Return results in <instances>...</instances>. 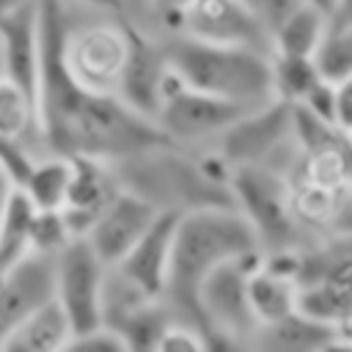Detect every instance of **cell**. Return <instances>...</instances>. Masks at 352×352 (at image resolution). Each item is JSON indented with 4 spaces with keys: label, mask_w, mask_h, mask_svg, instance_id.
Instances as JSON below:
<instances>
[{
    "label": "cell",
    "mask_w": 352,
    "mask_h": 352,
    "mask_svg": "<svg viewBox=\"0 0 352 352\" xmlns=\"http://www.w3.org/2000/svg\"><path fill=\"white\" fill-rule=\"evenodd\" d=\"M41 6V66L36 80L38 138L44 151L69 157H96L121 162L154 143H162L157 124L113 94H91L80 88L63 69L60 0H38Z\"/></svg>",
    "instance_id": "6da1fadb"
},
{
    "label": "cell",
    "mask_w": 352,
    "mask_h": 352,
    "mask_svg": "<svg viewBox=\"0 0 352 352\" xmlns=\"http://www.w3.org/2000/svg\"><path fill=\"white\" fill-rule=\"evenodd\" d=\"M261 248L248 220L234 206H206L184 212L173 228V248L162 302L179 322L201 324L195 294L201 280L220 264Z\"/></svg>",
    "instance_id": "7a4b0ae2"
},
{
    "label": "cell",
    "mask_w": 352,
    "mask_h": 352,
    "mask_svg": "<svg viewBox=\"0 0 352 352\" xmlns=\"http://www.w3.org/2000/svg\"><path fill=\"white\" fill-rule=\"evenodd\" d=\"M113 168L121 187L148 201L157 212L184 214L206 206H234L231 190L209 176L201 148L162 140L113 162Z\"/></svg>",
    "instance_id": "3957f363"
},
{
    "label": "cell",
    "mask_w": 352,
    "mask_h": 352,
    "mask_svg": "<svg viewBox=\"0 0 352 352\" xmlns=\"http://www.w3.org/2000/svg\"><path fill=\"white\" fill-rule=\"evenodd\" d=\"M162 47L173 72L195 91L258 107L272 96L270 52L250 47L209 44L190 36H162Z\"/></svg>",
    "instance_id": "277c9868"
},
{
    "label": "cell",
    "mask_w": 352,
    "mask_h": 352,
    "mask_svg": "<svg viewBox=\"0 0 352 352\" xmlns=\"http://www.w3.org/2000/svg\"><path fill=\"white\" fill-rule=\"evenodd\" d=\"M63 6V36H60V60L66 74L91 94H113L118 91L129 47L132 28L118 16L94 14L72 0H60Z\"/></svg>",
    "instance_id": "5b68a950"
},
{
    "label": "cell",
    "mask_w": 352,
    "mask_h": 352,
    "mask_svg": "<svg viewBox=\"0 0 352 352\" xmlns=\"http://www.w3.org/2000/svg\"><path fill=\"white\" fill-rule=\"evenodd\" d=\"M231 168L261 165L286 176L297 157L294 135V107L280 99H270L239 116L214 143Z\"/></svg>",
    "instance_id": "8992f818"
},
{
    "label": "cell",
    "mask_w": 352,
    "mask_h": 352,
    "mask_svg": "<svg viewBox=\"0 0 352 352\" xmlns=\"http://www.w3.org/2000/svg\"><path fill=\"white\" fill-rule=\"evenodd\" d=\"M248 110L250 107L245 104L190 88L170 66L162 82V96L154 113V124L168 143L184 148H201V146H212Z\"/></svg>",
    "instance_id": "52a82bcc"
},
{
    "label": "cell",
    "mask_w": 352,
    "mask_h": 352,
    "mask_svg": "<svg viewBox=\"0 0 352 352\" xmlns=\"http://www.w3.org/2000/svg\"><path fill=\"white\" fill-rule=\"evenodd\" d=\"M228 190H231L234 209L248 220L261 250H272V248L305 250V242L289 209L283 173L261 165H236L231 168Z\"/></svg>",
    "instance_id": "ba28073f"
},
{
    "label": "cell",
    "mask_w": 352,
    "mask_h": 352,
    "mask_svg": "<svg viewBox=\"0 0 352 352\" xmlns=\"http://www.w3.org/2000/svg\"><path fill=\"white\" fill-rule=\"evenodd\" d=\"M173 33L209 44L270 52V28L250 0H190L168 19L165 36Z\"/></svg>",
    "instance_id": "9c48e42d"
},
{
    "label": "cell",
    "mask_w": 352,
    "mask_h": 352,
    "mask_svg": "<svg viewBox=\"0 0 352 352\" xmlns=\"http://www.w3.org/2000/svg\"><path fill=\"white\" fill-rule=\"evenodd\" d=\"M107 264L85 236H74L52 258V300L63 311L72 333L102 324V286Z\"/></svg>",
    "instance_id": "30bf717a"
},
{
    "label": "cell",
    "mask_w": 352,
    "mask_h": 352,
    "mask_svg": "<svg viewBox=\"0 0 352 352\" xmlns=\"http://www.w3.org/2000/svg\"><path fill=\"white\" fill-rule=\"evenodd\" d=\"M245 280H248V272L239 264V256L214 267L201 280L195 305H198V316H201V324L206 333H217L231 341H242L258 324L248 305Z\"/></svg>",
    "instance_id": "8fae6325"
},
{
    "label": "cell",
    "mask_w": 352,
    "mask_h": 352,
    "mask_svg": "<svg viewBox=\"0 0 352 352\" xmlns=\"http://www.w3.org/2000/svg\"><path fill=\"white\" fill-rule=\"evenodd\" d=\"M157 214L160 212L148 201H143L140 195L121 187L107 201V206L96 214L94 226L85 234V242L110 267V264L121 261V256L143 236V231L154 223Z\"/></svg>",
    "instance_id": "7c38bea8"
},
{
    "label": "cell",
    "mask_w": 352,
    "mask_h": 352,
    "mask_svg": "<svg viewBox=\"0 0 352 352\" xmlns=\"http://www.w3.org/2000/svg\"><path fill=\"white\" fill-rule=\"evenodd\" d=\"M168 69H170V63H168L162 38L132 28V47H129V58H126V66H124L116 96L126 107H132L135 113L154 121Z\"/></svg>",
    "instance_id": "4fadbf2b"
},
{
    "label": "cell",
    "mask_w": 352,
    "mask_h": 352,
    "mask_svg": "<svg viewBox=\"0 0 352 352\" xmlns=\"http://www.w3.org/2000/svg\"><path fill=\"white\" fill-rule=\"evenodd\" d=\"M0 52L3 72L36 96V80L41 66V6L38 0H22L0 19Z\"/></svg>",
    "instance_id": "5bb4252c"
},
{
    "label": "cell",
    "mask_w": 352,
    "mask_h": 352,
    "mask_svg": "<svg viewBox=\"0 0 352 352\" xmlns=\"http://www.w3.org/2000/svg\"><path fill=\"white\" fill-rule=\"evenodd\" d=\"M121 190L113 162L96 157H72V182L60 206L72 236H85L96 214Z\"/></svg>",
    "instance_id": "9a60e30c"
},
{
    "label": "cell",
    "mask_w": 352,
    "mask_h": 352,
    "mask_svg": "<svg viewBox=\"0 0 352 352\" xmlns=\"http://www.w3.org/2000/svg\"><path fill=\"white\" fill-rule=\"evenodd\" d=\"M176 220H179V214L160 212L154 217V223L143 231V236L121 256V261L110 264L124 278H129L143 294H148L154 300H162V292H165Z\"/></svg>",
    "instance_id": "2e32d148"
},
{
    "label": "cell",
    "mask_w": 352,
    "mask_h": 352,
    "mask_svg": "<svg viewBox=\"0 0 352 352\" xmlns=\"http://www.w3.org/2000/svg\"><path fill=\"white\" fill-rule=\"evenodd\" d=\"M47 300H52V258L28 253L0 278V344Z\"/></svg>",
    "instance_id": "e0dca14e"
},
{
    "label": "cell",
    "mask_w": 352,
    "mask_h": 352,
    "mask_svg": "<svg viewBox=\"0 0 352 352\" xmlns=\"http://www.w3.org/2000/svg\"><path fill=\"white\" fill-rule=\"evenodd\" d=\"M333 330L305 319L302 314H289L278 322L256 324L242 341V352H319L322 341Z\"/></svg>",
    "instance_id": "ac0fdd59"
},
{
    "label": "cell",
    "mask_w": 352,
    "mask_h": 352,
    "mask_svg": "<svg viewBox=\"0 0 352 352\" xmlns=\"http://www.w3.org/2000/svg\"><path fill=\"white\" fill-rule=\"evenodd\" d=\"M72 327L55 300H47L28 314L0 344V352H60Z\"/></svg>",
    "instance_id": "d6986e66"
},
{
    "label": "cell",
    "mask_w": 352,
    "mask_h": 352,
    "mask_svg": "<svg viewBox=\"0 0 352 352\" xmlns=\"http://www.w3.org/2000/svg\"><path fill=\"white\" fill-rule=\"evenodd\" d=\"M324 33H327V14L311 3H297L270 30V55L314 58Z\"/></svg>",
    "instance_id": "ffe728a7"
},
{
    "label": "cell",
    "mask_w": 352,
    "mask_h": 352,
    "mask_svg": "<svg viewBox=\"0 0 352 352\" xmlns=\"http://www.w3.org/2000/svg\"><path fill=\"white\" fill-rule=\"evenodd\" d=\"M72 182V157L58 151H41L33 157L19 190L33 209H60Z\"/></svg>",
    "instance_id": "44dd1931"
},
{
    "label": "cell",
    "mask_w": 352,
    "mask_h": 352,
    "mask_svg": "<svg viewBox=\"0 0 352 352\" xmlns=\"http://www.w3.org/2000/svg\"><path fill=\"white\" fill-rule=\"evenodd\" d=\"M0 138L22 143L33 154L44 151L38 138L36 96L8 77L0 80Z\"/></svg>",
    "instance_id": "7402d4cb"
},
{
    "label": "cell",
    "mask_w": 352,
    "mask_h": 352,
    "mask_svg": "<svg viewBox=\"0 0 352 352\" xmlns=\"http://www.w3.org/2000/svg\"><path fill=\"white\" fill-rule=\"evenodd\" d=\"M245 289H248V305H250V314L253 319L261 324V322H278L289 314H294V300H297V283L294 280H286L264 267L253 270L245 280Z\"/></svg>",
    "instance_id": "603a6c76"
},
{
    "label": "cell",
    "mask_w": 352,
    "mask_h": 352,
    "mask_svg": "<svg viewBox=\"0 0 352 352\" xmlns=\"http://www.w3.org/2000/svg\"><path fill=\"white\" fill-rule=\"evenodd\" d=\"M30 217H33V206L25 198V192L16 187L0 214V278L30 253L28 248Z\"/></svg>",
    "instance_id": "cb8c5ba5"
},
{
    "label": "cell",
    "mask_w": 352,
    "mask_h": 352,
    "mask_svg": "<svg viewBox=\"0 0 352 352\" xmlns=\"http://www.w3.org/2000/svg\"><path fill=\"white\" fill-rule=\"evenodd\" d=\"M176 316L162 300H148L140 308H135L129 316H124L113 330L126 341L129 352H154L162 330L173 322Z\"/></svg>",
    "instance_id": "d4e9b609"
},
{
    "label": "cell",
    "mask_w": 352,
    "mask_h": 352,
    "mask_svg": "<svg viewBox=\"0 0 352 352\" xmlns=\"http://www.w3.org/2000/svg\"><path fill=\"white\" fill-rule=\"evenodd\" d=\"M272 63V96L289 104H300L302 96L322 80L314 58L270 55Z\"/></svg>",
    "instance_id": "484cf974"
},
{
    "label": "cell",
    "mask_w": 352,
    "mask_h": 352,
    "mask_svg": "<svg viewBox=\"0 0 352 352\" xmlns=\"http://www.w3.org/2000/svg\"><path fill=\"white\" fill-rule=\"evenodd\" d=\"M72 239L74 236H72L60 209H33L30 228H28V248H30V253L55 258Z\"/></svg>",
    "instance_id": "4316f807"
},
{
    "label": "cell",
    "mask_w": 352,
    "mask_h": 352,
    "mask_svg": "<svg viewBox=\"0 0 352 352\" xmlns=\"http://www.w3.org/2000/svg\"><path fill=\"white\" fill-rule=\"evenodd\" d=\"M319 74L330 82L352 74V28H327L322 44L314 52Z\"/></svg>",
    "instance_id": "83f0119b"
},
{
    "label": "cell",
    "mask_w": 352,
    "mask_h": 352,
    "mask_svg": "<svg viewBox=\"0 0 352 352\" xmlns=\"http://www.w3.org/2000/svg\"><path fill=\"white\" fill-rule=\"evenodd\" d=\"M154 352H206V330L198 324L173 319L162 330Z\"/></svg>",
    "instance_id": "f1b7e54d"
},
{
    "label": "cell",
    "mask_w": 352,
    "mask_h": 352,
    "mask_svg": "<svg viewBox=\"0 0 352 352\" xmlns=\"http://www.w3.org/2000/svg\"><path fill=\"white\" fill-rule=\"evenodd\" d=\"M60 352H129V346L113 327L99 324L82 333H72Z\"/></svg>",
    "instance_id": "f546056e"
},
{
    "label": "cell",
    "mask_w": 352,
    "mask_h": 352,
    "mask_svg": "<svg viewBox=\"0 0 352 352\" xmlns=\"http://www.w3.org/2000/svg\"><path fill=\"white\" fill-rule=\"evenodd\" d=\"M333 126L344 135L352 132V74L333 82Z\"/></svg>",
    "instance_id": "4dcf8cb0"
},
{
    "label": "cell",
    "mask_w": 352,
    "mask_h": 352,
    "mask_svg": "<svg viewBox=\"0 0 352 352\" xmlns=\"http://www.w3.org/2000/svg\"><path fill=\"white\" fill-rule=\"evenodd\" d=\"M327 28H352V0H330Z\"/></svg>",
    "instance_id": "1f68e13d"
},
{
    "label": "cell",
    "mask_w": 352,
    "mask_h": 352,
    "mask_svg": "<svg viewBox=\"0 0 352 352\" xmlns=\"http://www.w3.org/2000/svg\"><path fill=\"white\" fill-rule=\"evenodd\" d=\"M190 0H154V16H157V38L165 36V28H168V19Z\"/></svg>",
    "instance_id": "d6a6232c"
},
{
    "label": "cell",
    "mask_w": 352,
    "mask_h": 352,
    "mask_svg": "<svg viewBox=\"0 0 352 352\" xmlns=\"http://www.w3.org/2000/svg\"><path fill=\"white\" fill-rule=\"evenodd\" d=\"M77 6L94 11V14H104V16H118L124 14V3L121 0H74Z\"/></svg>",
    "instance_id": "836d02e7"
},
{
    "label": "cell",
    "mask_w": 352,
    "mask_h": 352,
    "mask_svg": "<svg viewBox=\"0 0 352 352\" xmlns=\"http://www.w3.org/2000/svg\"><path fill=\"white\" fill-rule=\"evenodd\" d=\"M206 352H242L239 341H231L217 333H206Z\"/></svg>",
    "instance_id": "e575fe53"
},
{
    "label": "cell",
    "mask_w": 352,
    "mask_h": 352,
    "mask_svg": "<svg viewBox=\"0 0 352 352\" xmlns=\"http://www.w3.org/2000/svg\"><path fill=\"white\" fill-rule=\"evenodd\" d=\"M319 352H352V338L349 336H341V333H330L322 341Z\"/></svg>",
    "instance_id": "d590c367"
},
{
    "label": "cell",
    "mask_w": 352,
    "mask_h": 352,
    "mask_svg": "<svg viewBox=\"0 0 352 352\" xmlns=\"http://www.w3.org/2000/svg\"><path fill=\"white\" fill-rule=\"evenodd\" d=\"M14 190H16V182L11 179V173L0 162V214H3V209H6V204H8V198H11Z\"/></svg>",
    "instance_id": "8d00e7d4"
},
{
    "label": "cell",
    "mask_w": 352,
    "mask_h": 352,
    "mask_svg": "<svg viewBox=\"0 0 352 352\" xmlns=\"http://www.w3.org/2000/svg\"><path fill=\"white\" fill-rule=\"evenodd\" d=\"M19 3H22V0H0V19H3L8 11H14Z\"/></svg>",
    "instance_id": "74e56055"
},
{
    "label": "cell",
    "mask_w": 352,
    "mask_h": 352,
    "mask_svg": "<svg viewBox=\"0 0 352 352\" xmlns=\"http://www.w3.org/2000/svg\"><path fill=\"white\" fill-rule=\"evenodd\" d=\"M6 77V72H3V52H0V80Z\"/></svg>",
    "instance_id": "f35d334b"
},
{
    "label": "cell",
    "mask_w": 352,
    "mask_h": 352,
    "mask_svg": "<svg viewBox=\"0 0 352 352\" xmlns=\"http://www.w3.org/2000/svg\"><path fill=\"white\" fill-rule=\"evenodd\" d=\"M349 140H352V132H349Z\"/></svg>",
    "instance_id": "ab89813d"
}]
</instances>
